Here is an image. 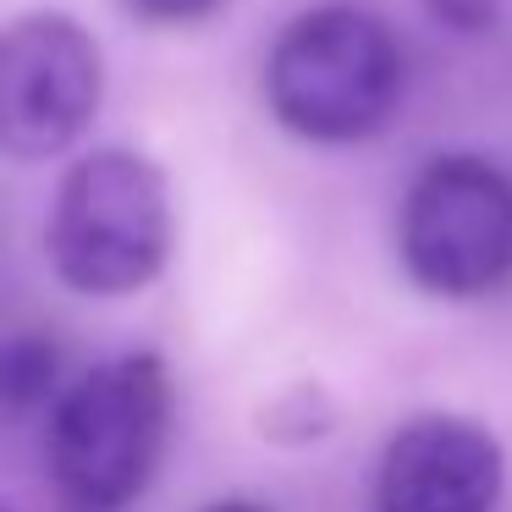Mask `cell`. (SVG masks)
Instances as JSON below:
<instances>
[{
  "label": "cell",
  "instance_id": "obj_1",
  "mask_svg": "<svg viewBox=\"0 0 512 512\" xmlns=\"http://www.w3.org/2000/svg\"><path fill=\"white\" fill-rule=\"evenodd\" d=\"M265 100L287 133L309 144H358L380 133L402 100L397 34L364 6H314L276 39Z\"/></svg>",
  "mask_w": 512,
  "mask_h": 512
},
{
  "label": "cell",
  "instance_id": "obj_2",
  "mask_svg": "<svg viewBox=\"0 0 512 512\" xmlns=\"http://www.w3.org/2000/svg\"><path fill=\"white\" fill-rule=\"evenodd\" d=\"M50 265L83 298H133L171 259L166 171L138 149H94L61 177Z\"/></svg>",
  "mask_w": 512,
  "mask_h": 512
},
{
  "label": "cell",
  "instance_id": "obj_3",
  "mask_svg": "<svg viewBox=\"0 0 512 512\" xmlns=\"http://www.w3.org/2000/svg\"><path fill=\"white\" fill-rule=\"evenodd\" d=\"M171 435V375L155 353H122L72 380L50 419V468L78 512H122L149 490Z\"/></svg>",
  "mask_w": 512,
  "mask_h": 512
},
{
  "label": "cell",
  "instance_id": "obj_4",
  "mask_svg": "<svg viewBox=\"0 0 512 512\" xmlns=\"http://www.w3.org/2000/svg\"><path fill=\"white\" fill-rule=\"evenodd\" d=\"M397 243L424 292L490 298L512 276V177L479 155L430 160L402 199Z\"/></svg>",
  "mask_w": 512,
  "mask_h": 512
},
{
  "label": "cell",
  "instance_id": "obj_5",
  "mask_svg": "<svg viewBox=\"0 0 512 512\" xmlns=\"http://www.w3.org/2000/svg\"><path fill=\"white\" fill-rule=\"evenodd\" d=\"M105 100L100 39L67 12L0 28V155L56 160L89 133Z\"/></svg>",
  "mask_w": 512,
  "mask_h": 512
},
{
  "label": "cell",
  "instance_id": "obj_6",
  "mask_svg": "<svg viewBox=\"0 0 512 512\" xmlns=\"http://www.w3.org/2000/svg\"><path fill=\"white\" fill-rule=\"evenodd\" d=\"M507 457L496 435L457 413H419L386 441L375 512H496Z\"/></svg>",
  "mask_w": 512,
  "mask_h": 512
},
{
  "label": "cell",
  "instance_id": "obj_7",
  "mask_svg": "<svg viewBox=\"0 0 512 512\" xmlns=\"http://www.w3.org/2000/svg\"><path fill=\"white\" fill-rule=\"evenodd\" d=\"M61 391V347L23 331L0 342V408L34 413Z\"/></svg>",
  "mask_w": 512,
  "mask_h": 512
},
{
  "label": "cell",
  "instance_id": "obj_8",
  "mask_svg": "<svg viewBox=\"0 0 512 512\" xmlns=\"http://www.w3.org/2000/svg\"><path fill=\"white\" fill-rule=\"evenodd\" d=\"M435 12V23L452 28V34H485L496 23V0H424Z\"/></svg>",
  "mask_w": 512,
  "mask_h": 512
},
{
  "label": "cell",
  "instance_id": "obj_9",
  "mask_svg": "<svg viewBox=\"0 0 512 512\" xmlns=\"http://www.w3.org/2000/svg\"><path fill=\"white\" fill-rule=\"evenodd\" d=\"M138 17H149V23H199V17H210L221 0H127Z\"/></svg>",
  "mask_w": 512,
  "mask_h": 512
},
{
  "label": "cell",
  "instance_id": "obj_10",
  "mask_svg": "<svg viewBox=\"0 0 512 512\" xmlns=\"http://www.w3.org/2000/svg\"><path fill=\"white\" fill-rule=\"evenodd\" d=\"M210 512H265V507H254V501H221V507H210Z\"/></svg>",
  "mask_w": 512,
  "mask_h": 512
},
{
  "label": "cell",
  "instance_id": "obj_11",
  "mask_svg": "<svg viewBox=\"0 0 512 512\" xmlns=\"http://www.w3.org/2000/svg\"><path fill=\"white\" fill-rule=\"evenodd\" d=\"M0 512H6V507H0Z\"/></svg>",
  "mask_w": 512,
  "mask_h": 512
}]
</instances>
